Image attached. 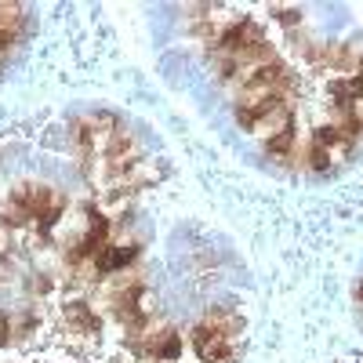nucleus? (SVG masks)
<instances>
[{"label":"nucleus","mask_w":363,"mask_h":363,"mask_svg":"<svg viewBox=\"0 0 363 363\" xmlns=\"http://www.w3.org/2000/svg\"><path fill=\"white\" fill-rule=\"evenodd\" d=\"M62 327H66V335L77 338V342H95L102 323H99L95 309H91L87 301H69V306L62 309Z\"/></svg>","instance_id":"obj_5"},{"label":"nucleus","mask_w":363,"mask_h":363,"mask_svg":"<svg viewBox=\"0 0 363 363\" xmlns=\"http://www.w3.org/2000/svg\"><path fill=\"white\" fill-rule=\"evenodd\" d=\"M236 120H240V128H247L251 135L269 142V138L291 131L294 113L287 99H262V102H236Z\"/></svg>","instance_id":"obj_2"},{"label":"nucleus","mask_w":363,"mask_h":363,"mask_svg":"<svg viewBox=\"0 0 363 363\" xmlns=\"http://www.w3.org/2000/svg\"><path fill=\"white\" fill-rule=\"evenodd\" d=\"M116 131H120V124H116V116H109V113H87V116L77 120V142L84 145L87 157H102L106 149L113 145Z\"/></svg>","instance_id":"obj_4"},{"label":"nucleus","mask_w":363,"mask_h":363,"mask_svg":"<svg viewBox=\"0 0 363 363\" xmlns=\"http://www.w3.org/2000/svg\"><path fill=\"white\" fill-rule=\"evenodd\" d=\"M352 142L356 138L342 135L338 128H320V131H313V138L306 145V164L313 171H335L352 153Z\"/></svg>","instance_id":"obj_3"},{"label":"nucleus","mask_w":363,"mask_h":363,"mask_svg":"<svg viewBox=\"0 0 363 363\" xmlns=\"http://www.w3.org/2000/svg\"><path fill=\"white\" fill-rule=\"evenodd\" d=\"M22 18H26L22 4H4V0H0V37L15 40V33L22 29Z\"/></svg>","instance_id":"obj_6"},{"label":"nucleus","mask_w":363,"mask_h":363,"mask_svg":"<svg viewBox=\"0 0 363 363\" xmlns=\"http://www.w3.org/2000/svg\"><path fill=\"white\" fill-rule=\"evenodd\" d=\"M240 335H244V316L229 306H218L193 327V352L203 363H233Z\"/></svg>","instance_id":"obj_1"}]
</instances>
